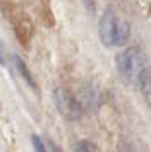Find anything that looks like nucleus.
<instances>
[{
    "mask_svg": "<svg viewBox=\"0 0 151 152\" xmlns=\"http://www.w3.org/2000/svg\"><path fill=\"white\" fill-rule=\"evenodd\" d=\"M98 34L105 46H122L130 36V24L124 21L113 9H107L100 19Z\"/></svg>",
    "mask_w": 151,
    "mask_h": 152,
    "instance_id": "1",
    "label": "nucleus"
},
{
    "mask_svg": "<svg viewBox=\"0 0 151 152\" xmlns=\"http://www.w3.org/2000/svg\"><path fill=\"white\" fill-rule=\"evenodd\" d=\"M115 63L120 77L129 84H139L143 74L148 70L143 51L137 46H130V48L120 51L115 58Z\"/></svg>",
    "mask_w": 151,
    "mask_h": 152,
    "instance_id": "2",
    "label": "nucleus"
},
{
    "mask_svg": "<svg viewBox=\"0 0 151 152\" xmlns=\"http://www.w3.org/2000/svg\"><path fill=\"white\" fill-rule=\"evenodd\" d=\"M53 103H55L57 111L69 121H76V120L82 118V104L67 89H55Z\"/></svg>",
    "mask_w": 151,
    "mask_h": 152,
    "instance_id": "3",
    "label": "nucleus"
},
{
    "mask_svg": "<svg viewBox=\"0 0 151 152\" xmlns=\"http://www.w3.org/2000/svg\"><path fill=\"white\" fill-rule=\"evenodd\" d=\"M14 63H16V69H17V72L21 74V77L26 80L27 86H31L33 89H36L34 79H33V75H31V72L27 70V65L24 63V60H22V58H19V56H14Z\"/></svg>",
    "mask_w": 151,
    "mask_h": 152,
    "instance_id": "4",
    "label": "nucleus"
},
{
    "mask_svg": "<svg viewBox=\"0 0 151 152\" xmlns=\"http://www.w3.org/2000/svg\"><path fill=\"white\" fill-rule=\"evenodd\" d=\"M137 86L141 87V92H143L146 103L151 106V72L150 70H146L143 74V77H141V80H139Z\"/></svg>",
    "mask_w": 151,
    "mask_h": 152,
    "instance_id": "5",
    "label": "nucleus"
},
{
    "mask_svg": "<svg viewBox=\"0 0 151 152\" xmlns=\"http://www.w3.org/2000/svg\"><path fill=\"white\" fill-rule=\"evenodd\" d=\"M74 152H100V151L91 140H79L74 145Z\"/></svg>",
    "mask_w": 151,
    "mask_h": 152,
    "instance_id": "6",
    "label": "nucleus"
},
{
    "mask_svg": "<svg viewBox=\"0 0 151 152\" xmlns=\"http://www.w3.org/2000/svg\"><path fill=\"white\" fill-rule=\"evenodd\" d=\"M33 145H34V152H47L45 142H43L38 135H33Z\"/></svg>",
    "mask_w": 151,
    "mask_h": 152,
    "instance_id": "7",
    "label": "nucleus"
},
{
    "mask_svg": "<svg viewBox=\"0 0 151 152\" xmlns=\"http://www.w3.org/2000/svg\"><path fill=\"white\" fill-rule=\"evenodd\" d=\"M118 152H136V151H134V147H132L130 144H122Z\"/></svg>",
    "mask_w": 151,
    "mask_h": 152,
    "instance_id": "8",
    "label": "nucleus"
},
{
    "mask_svg": "<svg viewBox=\"0 0 151 152\" xmlns=\"http://www.w3.org/2000/svg\"><path fill=\"white\" fill-rule=\"evenodd\" d=\"M48 144H50V149H52V152H64V151L60 149V147H58V145H55L53 142H52V140H50Z\"/></svg>",
    "mask_w": 151,
    "mask_h": 152,
    "instance_id": "9",
    "label": "nucleus"
},
{
    "mask_svg": "<svg viewBox=\"0 0 151 152\" xmlns=\"http://www.w3.org/2000/svg\"><path fill=\"white\" fill-rule=\"evenodd\" d=\"M0 65H4V56H2V50H0Z\"/></svg>",
    "mask_w": 151,
    "mask_h": 152,
    "instance_id": "10",
    "label": "nucleus"
}]
</instances>
